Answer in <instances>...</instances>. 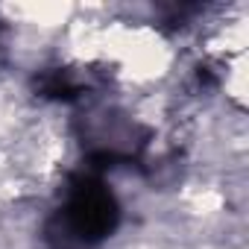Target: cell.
<instances>
[{"mask_svg": "<svg viewBox=\"0 0 249 249\" xmlns=\"http://www.w3.org/2000/svg\"><path fill=\"white\" fill-rule=\"evenodd\" d=\"M120 220L114 194L91 173L71 179L68 202L47 223L50 249H91L103 243Z\"/></svg>", "mask_w": 249, "mask_h": 249, "instance_id": "cell-1", "label": "cell"}, {"mask_svg": "<svg viewBox=\"0 0 249 249\" xmlns=\"http://www.w3.org/2000/svg\"><path fill=\"white\" fill-rule=\"evenodd\" d=\"M36 91L41 97H50V100H73L79 97L85 88L82 82L71 73V71H62V68H53V71H44L36 76Z\"/></svg>", "mask_w": 249, "mask_h": 249, "instance_id": "cell-2", "label": "cell"}]
</instances>
